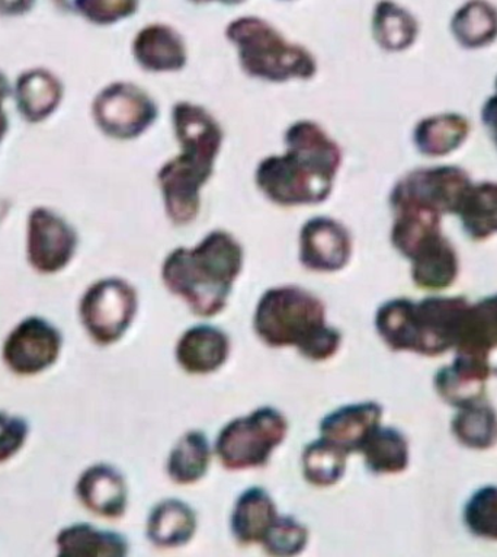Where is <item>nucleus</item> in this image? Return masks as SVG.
Masks as SVG:
<instances>
[{
  "mask_svg": "<svg viewBox=\"0 0 497 557\" xmlns=\"http://www.w3.org/2000/svg\"><path fill=\"white\" fill-rule=\"evenodd\" d=\"M470 132V121L464 115L448 112L419 121L413 141L419 153L427 158H444L460 149Z\"/></svg>",
  "mask_w": 497,
  "mask_h": 557,
  "instance_id": "nucleus-21",
  "label": "nucleus"
},
{
  "mask_svg": "<svg viewBox=\"0 0 497 557\" xmlns=\"http://www.w3.org/2000/svg\"><path fill=\"white\" fill-rule=\"evenodd\" d=\"M352 237L338 220L313 218L300 233V262L306 270L336 272L351 261Z\"/></svg>",
  "mask_w": 497,
  "mask_h": 557,
  "instance_id": "nucleus-13",
  "label": "nucleus"
},
{
  "mask_svg": "<svg viewBox=\"0 0 497 557\" xmlns=\"http://www.w3.org/2000/svg\"><path fill=\"white\" fill-rule=\"evenodd\" d=\"M488 377L486 371L456 356L452 364L436 373L434 383L440 399L460 409L484 399Z\"/></svg>",
  "mask_w": 497,
  "mask_h": 557,
  "instance_id": "nucleus-25",
  "label": "nucleus"
},
{
  "mask_svg": "<svg viewBox=\"0 0 497 557\" xmlns=\"http://www.w3.org/2000/svg\"><path fill=\"white\" fill-rule=\"evenodd\" d=\"M172 120L183 153L160 168L158 183L167 215L176 226H185L200 213L201 188L213 175L224 133L214 116L196 103H176Z\"/></svg>",
  "mask_w": 497,
  "mask_h": 557,
  "instance_id": "nucleus-2",
  "label": "nucleus"
},
{
  "mask_svg": "<svg viewBox=\"0 0 497 557\" xmlns=\"http://www.w3.org/2000/svg\"><path fill=\"white\" fill-rule=\"evenodd\" d=\"M309 543V530L293 517H276L266 534L262 546L272 556H296L305 550Z\"/></svg>",
  "mask_w": 497,
  "mask_h": 557,
  "instance_id": "nucleus-34",
  "label": "nucleus"
},
{
  "mask_svg": "<svg viewBox=\"0 0 497 557\" xmlns=\"http://www.w3.org/2000/svg\"><path fill=\"white\" fill-rule=\"evenodd\" d=\"M470 301L465 297L393 299L380 319L384 344L395 352L439 357L456 349Z\"/></svg>",
  "mask_w": 497,
  "mask_h": 557,
  "instance_id": "nucleus-5",
  "label": "nucleus"
},
{
  "mask_svg": "<svg viewBox=\"0 0 497 557\" xmlns=\"http://www.w3.org/2000/svg\"><path fill=\"white\" fill-rule=\"evenodd\" d=\"M449 29L462 49H486L497 40V7L490 0H467L453 12Z\"/></svg>",
  "mask_w": 497,
  "mask_h": 557,
  "instance_id": "nucleus-23",
  "label": "nucleus"
},
{
  "mask_svg": "<svg viewBox=\"0 0 497 557\" xmlns=\"http://www.w3.org/2000/svg\"><path fill=\"white\" fill-rule=\"evenodd\" d=\"M227 40L239 51L246 75L268 82L309 81L318 63L305 47L291 45L270 23L257 16H241L228 25Z\"/></svg>",
  "mask_w": 497,
  "mask_h": 557,
  "instance_id": "nucleus-6",
  "label": "nucleus"
},
{
  "mask_svg": "<svg viewBox=\"0 0 497 557\" xmlns=\"http://www.w3.org/2000/svg\"><path fill=\"white\" fill-rule=\"evenodd\" d=\"M76 496L89 512L107 520H119L127 511V483L110 465H94L86 469L77 479Z\"/></svg>",
  "mask_w": 497,
  "mask_h": 557,
  "instance_id": "nucleus-16",
  "label": "nucleus"
},
{
  "mask_svg": "<svg viewBox=\"0 0 497 557\" xmlns=\"http://www.w3.org/2000/svg\"><path fill=\"white\" fill-rule=\"evenodd\" d=\"M254 332L268 347H296L310 361H326L339 351L343 335L326 323L323 301L305 288H270L254 310Z\"/></svg>",
  "mask_w": 497,
  "mask_h": 557,
  "instance_id": "nucleus-4",
  "label": "nucleus"
},
{
  "mask_svg": "<svg viewBox=\"0 0 497 557\" xmlns=\"http://www.w3.org/2000/svg\"><path fill=\"white\" fill-rule=\"evenodd\" d=\"M29 435L28 422L18 414L0 412V465L18 455Z\"/></svg>",
  "mask_w": 497,
  "mask_h": 557,
  "instance_id": "nucleus-36",
  "label": "nucleus"
},
{
  "mask_svg": "<svg viewBox=\"0 0 497 557\" xmlns=\"http://www.w3.org/2000/svg\"><path fill=\"white\" fill-rule=\"evenodd\" d=\"M94 116L107 136L116 140H133L158 119V107L138 86L116 82L107 86L95 99Z\"/></svg>",
  "mask_w": 497,
  "mask_h": 557,
  "instance_id": "nucleus-9",
  "label": "nucleus"
},
{
  "mask_svg": "<svg viewBox=\"0 0 497 557\" xmlns=\"http://www.w3.org/2000/svg\"><path fill=\"white\" fill-rule=\"evenodd\" d=\"M10 95V85H8L7 77L0 73V140L5 136L8 129V119L5 111H3V101Z\"/></svg>",
  "mask_w": 497,
  "mask_h": 557,
  "instance_id": "nucleus-39",
  "label": "nucleus"
},
{
  "mask_svg": "<svg viewBox=\"0 0 497 557\" xmlns=\"http://www.w3.org/2000/svg\"><path fill=\"white\" fill-rule=\"evenodd\" d=\"M473 184L460 166L421 168L405 175L393 188L390 205L409 202L430 207L439 214H456Z\"/></svg>",
  "mask_w": 497,
  "mask_h": 557,
  "instance_id": "nucleus-10",
  "label": "nucleus"
},
{
  "mask_svg": "<svg viewBox=\"0 0 497 557\" xmlns=\"http://www.w3.org/2000/svg\"><path fill=\"white\" fill-rule=\"evenodd\" d=\"M410 262L414 286L426 292L447 290L460 274L457 250L444 235L423 245Z\"/></svg>",
  "mask_w": 497,
  "mask_h": 557,
  "instance_id": "nucleus-19",
  "label": "nucleus"
},
{
  "mask_svg": "<svg viewBox=\"0 0 497 557\" xmlns=\"http://www.w3.org/2000/svg\"><path fill=\"white\" fill-rule=\"evenodd\" d=\"M77 249L75 228L49 209H36L28 219L29 265L41 274H55L71 263Z\"/></svg>",
  "mask_w": 497,
  "mask_h": 557,
  "instance_id": "nucleus-12",
  "label": "nucleus"
},
{
  "mask_svg": "<svg viewBox=\"0 0 497 557\" xmlns=\"http://www.w3.org/2000/svg\"><path fill=\"white\" fill-rule=\"evenodd\" d=\"M287 431L284 414L271 406H263L228 422L220 431L215 455L224 469L233 472L263 468L275 448L283 444Z\"/></svg>",
  "mask_w": 497,
  "mask_h": 557,
  "instance_id": "nucleus-7",
  "label": "nucleus"
},
{
  "mask_svg": "<svg viewBox=\"0 0 497 557\" xmlns=\"http://www.w3.org/2000/svg\"><path fill=\"white\" fill-rule=\"evenodd\" d=\"M495 94L487 98L482 108V123L490 134L493 144L497 148V77L495 82Z\"/></svg>",
  "mask_w": 497,
  "mask_h": 557,
  "instance_id": "nucleus-37",
  "label": "nucleus"
},
{
  "mask_svg": "<svg viewBox=\"0 0 497 557\" xmlns=\"http://www.w3.org/2000/svg\"><path fill=\"white\" fill-rule=\"evenodd\" d=\"M347 459V453L320 437L302 451V474L315 487L335 486L344 478Z\"/></svg>",
  "mask_w": 497,
  "mask_h": 557,
  "instance_id": "nucleus-32",
  "label": "nucleus"
},
{
  "mask_svg": "<svg viewBox=\"0 0 497 557\" xmlns=\"http://www.w3.org/2000/svg\"><path fill=\"white\" fill-rule=\"evenodd\" d=\"M60 557H121L128 555V542L115 531L98 530L90 524L66 527L55 539Z\"/></svg>",
  "mask_w": 497,
  "mask_h": 557,
  "instance_id": "nucleus-24",
  "label": "nucleus"
},
{
  "mask_svg": "<svg viewBox=\"0 0 497 557\" xmlns=\"http://www.w3.org/2000/svg\"><path fill=\"white\" fill-rule=\"evenodd\" d=\"M287 152L263 159L257 185L281 207L319 205L331 196L343 163L338 145L313 121H297L285 133Z\"/></svg>",
  "mask_w": 497,
  "mask_h": 557,
  "instance_id": "nucleus-1",
  "label": "nucleus"
},
{
  "mask_svg": "<svg viewBox=\"0 0 497 557\" xmlns=\"http://www.w3.org/2000/svg\"><path fill=\"white\" fill-rule=\"evenodd\" d=\"M456 215L471 240L484 242L497 235V183L471 184Z\"/></svg>",
  "mask_w": 497,
  "mask_h": 557,
  "instance_id": "nucleus-27",
  "label": "nucleus"
},
{
  "mask_svg": "<svg viewBox=\"0 0 497 557\" xmlns=\"http://www.w3.org/2000/svg\"><path fill=\"white\" fill-rule=\"evenodd\" d=\"M456 352L488 375H497V295L470 305Z\"/></svg>",
  "mask_w": 497,
  "mask_h": 557,
  "instance_id": "nucleus-14",
  "label": "nucleus"
},
{
  "mask_svg": "<svg viewBox=\"0 0 497 557\" xmlns=\"http://www.w3.org/2000/svg\"><path fill=\"white\" fill-rule=\"evenodd\" d=\"M63 336L58 327L40 317L24 319L3 344V362L16 375H37L58 362Z\"/></svg>",
  "mask_w": 497,
  "mask_h": 557,
  "instance_id": "nucleus-11",
  "label": "nucleus"
},
{
  "mask_svg": "<svg viewBox=\"0 0 497 557\" xmlns=\"http://www.w3.org/2000/svg\"><path fill=\"white\" fill-rule=\"evenodd\" d=\"M383 406L377 401L345 405L320 422V435L340 450L361 453L370 435L382 425Z\"/></svg>",
  "mask_w": 497,
  "mask_h": 557,
  "instance_id": "nucleus-15",
  "label": "nucleus"
},
{
  "mask_svg": "<svg viewBox=\"0 0 497 557\" xmlns=\"http://www.w3.org/2000/svg\"><path fill=\"white\" fill-rule=\"evenodd\" d=\"M278 517L275 503L262 487L246 490L236 500L232 513V533L241 546L261 544L263 535Z\"/></svg>",
  "mask_w": 497,
  "mask_h": 557,
  "instance_id": "nucleus-22",
  "label": "nucleus"
},
{
  "mask_svg": "<svg viewBox=\"0 0 497 557\" xmlns=\"http://www.w3.org/2000/svg\"><path fill=\"white\" fill-rule=\"evenodd\" d=\"M464 522L475 537L497 542V486H484L471 496L465 505Z\"/></svg>",
  "mask_w": 497,
  "mask_h": 557,
  "instance_id": "nucleus-33",
  "label": "nucleus"
},
{
  "mask_svg": "<svg viewBox=\"0 0 497 557\" xmlns=\"http://www.w3.org/2000/svg\"><path fill=\"white\" fill-rule=\"evenodd\" d=\"M194 3H210V2H219L222 5H240L245 0H191Z\"/></svg>",
  "mask_w": 497,
  "mask_h": 557,
  "instance_id": "nucleus-40",
  "label": "nucleus"
},
{
  "mask_svg": "<svg viewBox=\"0 0 497 557\" xmlns=\"http://www.w3.org/2000/svg\"><path fill=\"white\" fill-rule=\"evenodd\" d=\"M211 448L201 431H188L172 448L166 472L176 485H192L209 472Z\"/></svg>",
  "mask_w": 497,
  "mask_h": 557,
  "instance_id": "nucleus-28",
  "label": "nucleus"
},
{
  "mask_svg": "<svg viewBox=\"0 0 497 557\" xmlns=\"http://www.w3.org/2000/svg\"><path fill=\"white\" fill-rule=\"evenodd\" d=\"M60 98V82L46 71L27 72L16 84L20 112L33 123L46 120L58 108Z\"/></svg>",
  "mask_w": 497,
  "mask_h": 557,
  "instance_id": "nucleus-30",
  "label": "nucleus"
},
{
  "mask_svg": "<svg viewBox=\"0 0 497 557\" xmlns=\"http://www.w3.org/2000/svg\"><path fill=\"white\" fill-rule=\"evenodd\" d=\"M371 27L377 45L390 53L410 49L419 37L417 16L395 0H380L374 8Z\"/></svg>",
  "mask_w": 497,
  "mask_h": 557,
  "instance_id": "nucleus-26",
  "label": "nucleus"
},
{
  "mask_svg": "<svg viewBox=\"0 0 497 557\" xmlns=\"http://www.w3.org/2000/svg\"><path fill=\"white\" fill-rule=\"evenodd\" d=\"M137 293L121 278L92 284L82 297L79 317L90 339L101 347L119 343L137 313Z\"/></svg>",
  "mask_w": 497,
  "mask_h": 557,
  "instance_id": "nucleus-8",
  "label": "nucleus"
},
{
  "mask_svg": "<svg viewBox=\"0 0 497 557\" xmlns=\"http://www.w3.org/2000/svg\"><path fill=\"white\" fill-rule=\"evenodd\" d=\"M366 468L374 474L403 473L409 466L408 438L393 426L380 425L361 450Z\"/></svg>",
  "mask_w": 497,
  "mask_h": 557,
  "instance_id": "nucleus-29",
  "label": "nucleus"
},
{
  "mask_svg": "<svg viewBox=\"0 0 497 557\" xmlns=\"http://www.w3.org/2000/svg\"><path fill=\"white\" fill-rule=\"evenodd\" d=\"M194 509L179 499H166L151 509L147 539L159 548H178L191 542L197 531Z\"/></svg>",
  "mask_w": 497,
  "mask_h": 557,
  "instance_id": "nucleus-20",
  "label": "nucleus"
},
{
  "mask_svg": "<svg viewBox=\"0 0 497 557\" xmlns=\"http://www.w3.org/2000/svg\"><path fill=\"white\" fill-rule=\"evenodd\" d=\"M452 434L471 450H490L497 444V413L493 406L477 401L464 406L453 417Z\"/></svg>",
  "mask_w": 497,
  "mask_h": 557,
  "instance_id": "nucleus-31",
  "label": "nucleus"
},
{
  "mask_svg": "<svg viewBox=\"0 0 497 557\" xmlns=\"http://www.w3.org/2000/svg\"><path fill=\"white\" fill-rule=\"evenodd\" d=\"M66 10L76 12L97 25H111L136 14L138 0H59Z\"/></svg>",
  "mask_w": 497,
  "mask_h": 557,
  "instance_id": "nucleus-35",
  "label": "nucleus"
},
{
  "mask_svg": "<svg viewBox=\"0 0 497 557\" xmlns=\"http://www.w3.org/2000/svg\"><path fill=\"white\" fill-rule=\"evenodd\" d=\"M34 0H0V14L21 15L32 10Z\"/></svg>",
  "mask_w": 497,
  "mask_h": 557,
  "instance_id": "nucleus-38",
  "label": "nucleus"
},
{
  "mask_svg": "<svg viewBox=\"0 0 497 557\" xmlns=\"http://www.w3.org/2000/svg\"><path fill=\"white\" fill-rule=\"evenodd\" d=\"M244 268V249L223 231L209 233L196 248H176L164 259L162 278L172 295L181 297L196 317L211 318L227 306Z\"/></svg>",
  "mask_w": 497,
  "mask_h": 557,
  "instance_id": "nucleus-3",
  "label": "nucleus"
},
{
  "mask_svg": "<svg viewBox=\"0 0 497 557\" xmlns=\"http://www.w3.org/2000/svg\"><path fill=\"white\" fill-rule=\"evenodd\" d=\"M231 356V339L219 327L197 325L185 332L175 357L188 374H211L222 369Z\"/></svg>",
  "mask_w": 497,
  "mask_h": 557,
  "instance_id": "nucleus-17",
  "label": "nucleus"
},
{
  "mask_svg": "<svg viewBox=\"0 0 497 557\" xmlns=\"http://www.w3.org/2000/svg\"><path fill=\"white\" fill-rule=\"evenodd\" d=\"M133 54L147 72H176L187 64V47L179 33L163 24H151L137 34Z\"/></svg>",
  "mask_w": 497,
  "mask_h": 557,
  "instance_id": "nucleus-18",
  "label": "nucleus"
}]
</instances>
